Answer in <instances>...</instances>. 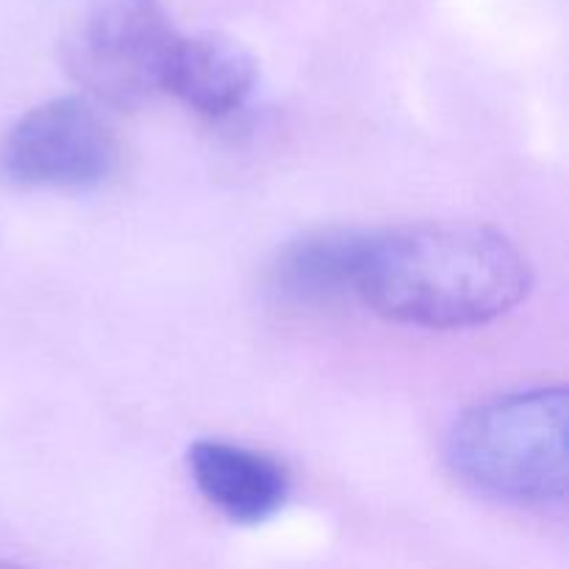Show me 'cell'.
Segmentation results:
<instances>
[{
	"mask_svg": "<svg viewBox=\"0 0 569 569\" xmlns=\"http://www.w3.org/2000/svg\"><path fill=\"white\" fill-rule=\"evenodd\" d=\"M567 431L565 387L503 395L461 415L448 439V465L487 498L559 503L567 495Z\"/></svg>",
	"mask_w": 569,
	"mask_h": 569,
	"instance_id": "7a4b0ae2",
	"label": "cell"
},
{
	"mask_svg": "<svg viewBox=\"0 0 569 569\" xmlns=\"http://www.w3.org/2000/svg\"><path fill=\"white\" fill-rule=\"evenodd\" d=\"M256 61L242 44L217 33L181 37L172 53L164 92L206 117H226L248 100Z\"/></svg>",
	"mask_w": 569,
	"mask_h": 569,
	"instance_id": "52a82bcc",
	"label": "cell"
},
{
	"mask_svg": "<svg viewBox=\"0 0 569 569\" xmlns=\"http://www.w3.org/2000/svg\"><path fill=\"white\" fill-rule=\"evenodd\" d=\"M200 495L239 526L264 522L287 503L289 476L272 456L244 445L203 439L189 450Z\"/></svg>",
	"mask_w": 569,
	"mask_h": 569,
	"instance_id": "5b68a950",
	"label": "cell"
},
{
	"mask_svg": "<svg viewBox=\"0 0 569 569\" xmlns=\"http://www.w3.org/2000/svg\"><path fill=\"white\" fill-rule=\"evenodd\" d=\"M181 33L159 0H100L64 42V67L94 100L120 109L164 92Z\"/></svg>",
	"mask_w": 569,
	"mask_h": 569,
	"instance_id": "3957f363",
	"label": "cell"
},
{
	"mask_svg": "<svg viewBox=\"0 0 569 569\" xmlns=\"http://www.w3.org/2000/svg\"><path fill=\"white\" fill-rule=\"evenodd\" d=\"M0 569H22V567H14V565H6V561H0Z\"/></svg>",
	"mask_w": 569,
	"mask_h": 569,
	"instance_id": "ba28073f",
	"label": "cell"
},
{
	"mask_svg": "<svg viewBox=\"0 0 569 569\" xmlns=\"http://www.w3.org/2000/svg\"><path fill=\"white\" fill-rule=\"evenodd\" d=\"M367 239L370 233L345 228L295 239L272 264V295L292 309H322L356 295Z\"/></svg>",
	"mask_w": 569,
	"mask_h": 569,
	"instance_id": "8992f818",
	"label": "cell"
},
{
	"mask_svg": "<svg viewBox=\"0 0 569 569\" xmlns=\"http://www.w3.org/2000/svg\"><path fill=\"white\" fill-rule=\"evenodd\" d=\"M117 137L83 98L33 106L0 144V176L22 189H89L114 172Z\"/></svg>",
	"mask_w": 569,
	"mask_h": 569,
	"instance_id": "277c9868",
	"label": "cell"
},
{
	"mask_svg": "<svg viewBox=\"0 0 569 569\" xmlns=\"http://www.w3.org/2000/svg\"><path fill=\"white\" fill-rule=\"evenodd\" d=\"M528 261L476 222H417L370 233L356 295L383 320L453 331L487 326L528 295Z\"/></svg>",
	"mask_w": 569,
	"mask_h": 569,
	"instance_id": "6da1fadb",
	"label": "cell"
}]
</instances>
